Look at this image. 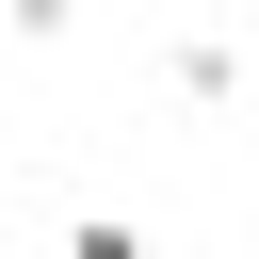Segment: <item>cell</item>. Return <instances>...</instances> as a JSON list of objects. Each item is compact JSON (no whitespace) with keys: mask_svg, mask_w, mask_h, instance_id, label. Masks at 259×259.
I'll return each instance as SVG.
<instances>
[{"mask_svg":"<svg viewBox=\"0 0 259 259\" xmlns=\"http://www.w3.org/2000/svg\"><path fill=\"white\" fill-rule=\"evenodd\" d=\"M65 259H146V227H130V210H81V227H65Z\"/></svg>","mask_w":259,"mask_h":259,"instance_id":"7a4b0ae2","label":"cell"},{"mask_svg":"<svg viewBox=\"0 0 259 259\" xmlns=\"http://www.w3.org/2000/svg\"><path fill=\"white\" fill-rule=\"evenodd\" d=\"M0 32H16V49H65V32H81V0H0Z\"/></svg>","mask_w":259,"mask_h":259,"instance_id":"6da1fadb","label":"cell"}]
</instances>
